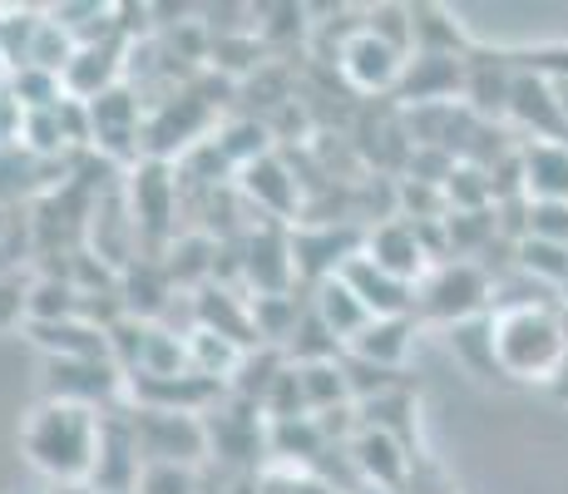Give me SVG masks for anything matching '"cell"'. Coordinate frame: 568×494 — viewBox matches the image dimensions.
<instances>
[{"label":"cell","instance_id":"18","mask_svg":"<svg viewBox=\"0 0 568 494\" xmlns=\"http://www.w3.org/2000/svg\"><path fill=\"white\" fill-rule=\"evenodd\" d=\"M342 278H346V288L362 296V306L371 316H415V288L400 278H390L386 268H376L366 252L346 262Z\"/></svg>","mask_w":568,"mask_h":494},{"label":"cell","instance_id":"20","mask_svg":"<svg viewBox=\"0 0 568 494\" xmlns=\"http://www.w3.org/2000/svg\"><path fill=\"white\" fill-rule=\"evenodd\" d=\"M469 50H475V40L465 36V26L450 10L430 6V0H415L410 6V54H450V60H465Z\"/></svg>","mask_w":568,"mask_h":494},{"label":"cell","instance_id":"22","mask_svg":"<svg viewBox=\"0 0 568 494\" xmlns=\"http://www.w3.org/2000/svg\"><path fill=\"white\" fill-rule=\"evenodd\" d=\"M84 316V296L70 282V272H40L30 278L26 292V326H45V322H70Z\"/></svg>","mask_w":568,"mask_h":494},{"label":"cell","instance_id":"10","mask_svg":"<svg viewBox=\"0 0 568 494\" xmlns=\"http://www.w3.org/2000/svg\"><path fill=\"white\" fill-rule=\"evenodd\" d=\"M237 193L262 213V223H277V228H297L307 203H302V183L292 179L287 159L282 153H267V159L247 163L237 169Z\"/></svg>","mask_w":568,"mask_h":494},{"label":"cell","instance_id":"31","mask_svg":"<svg viewBox=\"0 0 568 494\" xmlns=\"http://www.w3.org/2000/svg\"><path fill=\"white\" fill-rule=\"evenodd\" d=\"M362 26L376 40H386L390 50H400L410 60V6H371L362 16Z\"/></svg>","mask_w":568,"mask_h":494},{"label":"cell","instance_id":"28","mask_svg":"<svg viewBox=\"0 0 568 494\" xmlns=\"http://www.w3.org/2000/svg\"><path fill=\"white\" fill-rule=\"evenodd\" d=\"M297 381H302V395H307V411H312V415H326V411H342V405H356V401H352V386H346L342 361H316V366H297Z\"/></svg>","mask_w":568,"mask_h":494},{"label":"cell","instance_id":"15","mask_svg":"<svg viewBox=\"0 0 568 494\" xmlns=\"http://www.w3.org/2000/svg\"><path fill=\"white\" fill-rule=\"evenodd\" d=\"M505 124L524 129V144H568L564 99L549 80H539V74H519Z\"/></svg>","mask_w":568,"mask_h":494},{"label":"cell","instance_id":"4","mask_svg":"<svg viewBox=\"0 0 568 494\" xmlns=\"http://www.w3.org/2000/svg\"><path fill=\"white\" fill-rule=\"evenodd\" d=\"M134 415V441L144 465H183L199 470L207 460V425L203 415L189 411H149V405H129Z\"/></svg>","mask_w":568,"mask_h":494},{"label":"cell","instance_id":"14","mask_svg":"<svg viewBox=\"0 0 568 494\" xmlns=\"http://www.w3.org/2000/svg\"><path fill=\"white\" fill-rule=\"evenodd\" d=\"M362 252L376 262V268H386L390 278L410 282V288L435 268L430 248H425V233L415 223H406V218H381L376 228H366V248Z\"/></svg>","mask_w":568,"mask_h":494},{"label":"cell","instance_id":"33","mask_svg":"<svg viewBox=\"0 0 568 494\" xmlns=\"http://www.w3.org/2000/svg\"><path fill=\"white\" fill-rule=\"evenodd\" d=\"M134 494H199V470H183V465H144V480H139Z\"/></svg>","mask_w":568,"mask_h":494},{"label":"cell","instance_id":"19","mask_svg":"<svg viewBox=\"0 0 568 494\" xmlns=\"http://www.w3.org/2000/svg\"><path fill=\"white\" fill-rule=\"evenodd\" d=\"M410 342H415V316H371L362 332L346 342V356L381 371H400L410 356Z\"/></svg>","mask_w":568,"mask_h":494},{"label":"cell","instance_id":"12","mask_svg":"<svg viewBox=\"0 0 568 494\" xmlns=\"http://www.w3.org/2000/svg\"><path fill=\"white\" fill-rule=\"evenodd\" d=\"M243 278H247V296H282L297 282L292 268V228L277 223H257L243 238Z\"/></svg>","mask_w":568,"mask_h":494},{"label":"cell","instance_id":"2","mask_svg":"<svg viewBox=\"0 0 568 494\" xmlns=\"http://www.w3.org/2000/svg\"><path fill=\"white\" fill-rule=\"evenodd\" d=\"M495 316V361L499 376L515 381H549L568 366V322L559 302L549 306H509Z\"/></svg>","mask_w":568,"mask_h":494},{"label":"cell","instance_id":"9","mask_svg":"<svg viewBox=\"0 0 568 494\" xmlns=\"http://www.w3.org/2000/svg\"><path fill=\"white\" fill-rule=\"evenodd\" d=\"M129 218H134L139 248H159L173 233V218H179V179H169V163L144 159L129 173Z\"/></svg>","mask_w":568,"mask_h":494},{"label":"cell","instance_id":"35","mask_svg":"<svg viewBox=\"0 0 568 494\" xmlns=\"http://www.w3.org/2000/svg\"><path fill=\"white\" fill-rule=\"evenodd\" d=\"M26 292H30V282L20 278V272L0 278V332H10V326H26Z\"/></svg>","mask_w":568,"mask_h":494},{"label":"cell","instance_id":"30","mask_svg":"<svg viewBox=\"0 0 568 494\" xmlns=\"http://www.w3.org/2000/svg\"><path fill=\"white\" fill-rule=\"evenodd\" d=\"M515 64H519V74H539V80L568 90V40H549V46L515 50Z\"/></svg>","mask_w":568,"mask_h":494},{"label":"cell","instance_id":"8","mask_svg":"<svg viewBox=\"0 0 568 494\" xmlns=\"http://www.w3.org/2000/svg\"><path fill=\"white\" fill-rule=\"evenodd\" d=\"M515 84H519L515 50L475 46V50L465 54V94H460V104L475 119H485V124H495V119H509Z\"/></svg>","mask_w":568,"mask_h":494},{"label":"cell","instance_id":"39","mask_svg":"<svg viewBox=\"0 0 568 494\" xmlns=\"http://www.w3.org/2000/svg\"><path fill=\"white\" fill-rule=\"evenodd\" d=\"M26 494H45V490H26Z\"/></svg>","mask_w":568,"mask_h":494},{"label":"cell","instance_id":"27","mask_svg":"<svg viewBox=\"0 0 568 494\" xmlns=\"http://www.w3.org/2000/svg\"><path fill=\"white\" fill-rule=\"evenodd\" d=\"M515 272L534 278V288L564 292L568 288V248L544 243V238H519L515 243Z\"/></svg>","mask_w":568,"mask_h":494},{"label":"cell","instance_id":"7","mask_svg":"<svg viewBox=\"0 0 568 494\" xmlns=\"http://www.w3.org/2000/svg\"><path fill=\"white\" fill-rule=\"evenodd\" d=\"M144 480V455L134 441V415L129 411H109L100 415V445H94V465L84 490L94 494H134Z\"/></svg>","mask_w":568,"mask_h":494},{"label":"cell","instance_id":"38","mask_svg":"<svg viewBox=\"0 0 568 494\" xmlns=\"http://www.w3.org/2000/svg\"><path fill=\"white\" fill-rule=\"evenodd\" d=\"M10 218H16V213H10V208H0V238L10 233Z\"/></svg>","mask_w":568,"mask_h":494},{"label":"cell","instance_id":"17","mask_svg":"<svg viewBox=\"0 0 568 494\" xmlns=\"http://www.w3.org/2000/svg\"><path fill=\"white\" fill-rule=\"evenodd\" d=\"M124 40H94V46H80L74 64L64 70V94L80 99V104H94L100 94L119 90L124 84Z\"/></svg>","mask_w":568,"mask_h":494},{"label":"cell","instance_id":"25","mask_svg":"<svg viewBox=\"0 0 568 494\" xmlns=\"http://www.w3.org/2000/svg\"><path fill=\"white\" fill-rule=\"evenodd\" d=\"M213 149L223 153L227 169H247V163H257V159H267V153H277V149H272L267 119H227V124L213 134Z\"/></svg>","mask_w":568,"mask_h":494},{"label":"cell","instance_id":"5","mask_svg":"<svg viewBox=\"0 0 568 494\" xmlns=\"http://www.w3.org/2000/svg\"><path fill=\"white\" fill-rule=\"evenodd\" d=\"M45 401H70L94 415L124 411L129 376L114 361H45Z\"/></svg>","mask_w":568,"mask_h":494},{"label":"cell","instance_id":"3","mask_svg":"<svg viewBox=\"0 0 568 494\" xmlns=\"http://www.w3.org/2000/svg\"><path fill=\"white\" fill-rule=\"evenodd\" d=\"M489 306H495V278L479 262L450 258L415 282V322L425 316L440 326H460L469 316H485Z\"/></svg>","mask_w":568,"mask_h":494},{"label":"cell","instance_id":"13","mask_svg":"<svg viewBox=\"0 0 568 494\" xmlns=\"http://www.w3.org/2000/svg\"><path fill=\"white\" fill-rule=\"evenodd\" d=\"M465 94V60L450 54H410L396 84V109H435V104H460Z\"/></svg>","mask_w":568,"mask_h":494},{"label":"cell","instance_id":"24","mask_svg":"<svg viewBox=\"0 0 568 494\" xmlns=\"http://www.w3.org/2000/svg\"><path fill=\"white\" fill-rule=\"evenodd\" d=\"M307 302H312V312L322 316V322H326V332H332L342 346L352 342V336H356V332H362V326L371 322V312L362 306V296H356L352 288H346V278H326L322 288H312Z\"/></svg>","mask_w":568,"mask_h":494},{"label":"cell","instance_id":"21","mask_svg":"<svg viewBox=\"0 0 568 494\" xmlns=\"http://www.w3.org/2000/svg\"><path fill=\"white\" fill-rule=\"evenodd\" d=\"M519 179L534 203H568V144H519Z\"/></svg>","mask_w":568,"mask_h":494},{"label":"cell","instance_id":"1","mask_svg":"<svg viewBox=\"0 0 568 494\" xmlns=\"http://www.w3.org/2000/svg\"><path fill=\"white\" fill-rule=\"evenodd\" d=\"M100 445V415L70 401H40L20 425V450L26 460L54 485H84Z\"/></svg>","mask_w":568,"mask_h":494},{"label":"cell","instance_id":"23","mask_svg":"<svg viewBox=\"0 0 568 494\" xmlns=\"http://www.w3.org/2000/svg\"><path fill=\"white\" fill-rule=\"evenodd\" d=\"M267 455H277V465L287 470H312L322 455H332V441L322 435L316 415H302V421L267 425Z\"/></svg>","mask_w":568,"mask_h":494},{"label":"cell","instance_id":"34","mask_svg":"<svg viewBox=\"0 0 568 494\" xmlns=\"http://www.w3.org/2000/svg\"><path fill=\"white\" fill-rule=\"evenodd\" d=\"M257 494H336L326 480H316L312 470H287V465H277V470H267V475L257 480Z\"/></svg>","mask_w":568,"mask_h":494},{"label":"cell","instance_id":"29","mask_svg":"<svg viewBox=\"0 0 568 494\" xmlns=\"http://www.w3.org/2000/svg\"><path fill=\"white\" fill-rule=\"evenodd\" d=\"M6 84H10V94L26 104V114L30 109H54V104H64V80L60 74H50V70H36V64H26V70H16V74H6Z\"/></svg>","mask_w":568,"mask_h":494},{"label":"cell","instance_id":"6","mask_svg":"<svg viewBox=\"0 0 568 494\" xmlns=\"http://www.w3.org/2000/svg\"><path fill=\"white\" fill-rule=\"evenodd\" d=\"M366 228L356 223H297L292 228V268L297 282L322 288L326 278H342V268L352 258H362Z\"/></svg>","mask_w":568,"mask_h":494},{"label":"cell","instance_id":"37","mask_svg":"<svg viewBox=\"0 0 568 494\" xmlns=\"http://www.w3.org/2000/svg\"><path fill=\"white\" fill-rule=\"evenodd\" d=\"M554 395H559V401H568V366L559 371V376H554V386H549Z\"/></svg>","mask_w":568,"mask_h":494},{"label":"cell","instance_id":"36","mask_svg":"<svg viewBox=\"0 0 568 494\" xmlns=\"http://www.w3.org/2000/svg\"><path fill=\"white\" fill-rule=\"evenodd\" d=\"M20 129H26V104L0 80V149H20Z\"/></svg>","mask_w":568,"mask_h":494},{"label":"cell","instance_id":"32","mask_svg":"<svg viewBox=\"0 0 568 494\" xmlns=\"http://www.w3.org/2000/svg\"><path fill=\"white\" fill-rule=\"evenodd\" d=\"M524 238H544V243L568 248V203H534V198H524Z\"/></svg>","mask_w":568,"mask_h":494},{"label":"cell","instance_id":"11","mask_svg":"<svg viewBox=\"0 0 568 494\" xmlns=\"http://www.w3.org/2000/svg\"><path fill=\"white\" fill-rule=\"evenodd\" d=\"M406 54L390 50L386 40H376L366 26H356L352 36L336 46V74L352 84L356 94H396Z\"/></svg>","mask_w":568,"mask_h":494},{"label":"cell","instance_id":"26","mask_svg":"<svg viewBox=\"0 0 568 494\" xmlns=\"http://www.w3.org/2000/svg\"><path fill=\"white\" fill-rule=\"evenodd\" d=\"M450 351L455 361L469 371V376H499L495 361V316H469V322L450 326Z\"/></svg>","mask_w":568,"mask_h":494},{"label":"cell","instance_id":"16","mask_svg":"<svg viewBox=\"0 0 568 494\" xmlns=\"http://www.w3.org/2000/svg\"><path fill=\"white\" fill-rule=\"evenodd\" d=\"M342 450L352 455L356 475L371 485V494H400V490H406V480H410V445H400L396 435L362 425V431H356Z\"/></svg>","mask_w":568,"mask_h":494}]
</instances>
